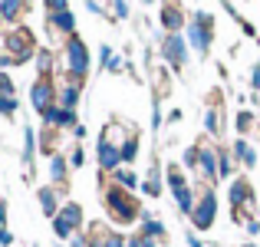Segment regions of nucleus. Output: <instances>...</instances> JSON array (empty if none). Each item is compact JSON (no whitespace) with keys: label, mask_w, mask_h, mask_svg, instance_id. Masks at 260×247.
Listing matches in <instances>:
<instances>
[{"label":"nucleus","mask_w":260,"mask_h":247,"mask_svg":"<svg viewBox=\"0 0 260 247\" xmlns=\"http://www.w3.org/2000/svg\"><path fill=\"white\" fill-rule=\"evenodd\" d=\"M106 211H109L112 221L128 224V221H135V214H139V201H135V195H128L122 184H109L106 188Z\"/></svg>","instance_id":"1"},{"label":"nucleus","mask_w":260,"mask_h":247,"mask_svg":"<svg viewBox=\"0 0 260 247\" xmlns=\"http://www.w3.org/2000/svg\"><path fill=\"white\" fill-rule=\"evenodd\" d=\"M66 70H70V76L76 82H83L86 73H89V50L79 37L66 40Z\"/></svg>","instance_id":"2"},{"label":"nucleus","mask_w":260,"mask_h":247,"mask_svg":"<svg viewBox=\"0 0 260 247\" xmlns=\"http://www.w3.org/2000/svg\"><path fill=\"white\" fill-rule=\"evenodd\" d=\"M211 37H214V17H211V13H194V20L188 23V40L201 56L208 53Z\"/></svg>","instance_id":"3"},{"label":"nucleus","mask_w":260,"mask_h":247,"mask_svg":"<svg viewBox=\"0 0 260 247\" xmlns=\"http://www.w3.org/2000/svg\"><path fill=\"white\" fill-rule=\"evenodd\" d=\"M214 218H217V198H214V191L204 188L201 198L194 201V211H191V224L198 231H211L214 228Z\"/></svg>","instance_id":"4"},{"label":"nucleus","mask_w":260,"mask_h":247,"mask_svg":"<svg viewBox=\"0 0 260 247\" xmlns=\"http://www.w3.org/2000/svg\"><path fill=\"white\" fill-rule=\"evenodd\" d=\"M4 53H10L13 63H26L30 53H33V33L26 30V26H17V30L4 40Z\"/></svg>","instance_id":"5"},{"label":"nucleus","mask_w":260,"mask_h":247,"mask_svg":"<svg viewBox=\"0 0 260 247\" xmlns=\"http://www.w3.org/2000/svg\"><path fill=\"white\" fill-rule=\"evenodd\" d=\"M83 224V204L76 201H66L63 208L56 211V218H53V231H56L59 237H73V231Z\"/></svg>","instance_id":"6"},{"label":"nucleus","mask_w":260,"mask_h":247,"mask_svg":"<svg viewBox=\"0 0 260 247\" xmlns=\"http://www.w3.org/2000/svg\"><path fill=\"white\" fill-rule=\"evenodd\" d=\"M161 56H165L168 63L175 66V70H181L184 59H188V43H184L178 33H168V37L161 40Z\"/></svg>","instance_id":"7"},{"label":"nucleus","mask_w":260,"mask_h":247,"mask_svg":"<svg viewBox=\"0 0 260 247\" xmlns=\"http://www.w3.org/2000/svg\"><path fill=\"white\" fill-rule=\"evenodd\" d=\"M53 99H56V86H53L46 76L33 82V106H37V112L46 115V112L53 109Z\"/></svg>","instance_id":"8"},{"label":"nucleus","mask_w":260,"mask_h":247,"mask_svg":"<svg viewBox=\"0 0 260 247\" xmlns=\"http://www.w3.org/2000/svg\"><path fill=\"white\" fill-rule=\"evenodd\" d=\"M76 20H73V13L70 10H59V13H50V33H53V40L56 37H66V40H73L76 37Z\"/></svg>","instance_id":"9"},{"label":"nucleus","mask_w":260,"mask_h":247,"mask_svg":"<svg viewBox=\"0 0 260 247\" xmlns=\"http://www.w3.org/2000/svg\"><path fill=\"white\" fill-rule=\"evenodd\" d=\"M50 122V129H66V126H76V112L73 109H63V106H53L50 112L43 115Z\"/></svg>","instance_id":"10"},{"label":"nucleus","mask_w":260,"mask_h":247,"mask_svg":"<svg viewBox=\"0 0 260 247\" xmlns=\"http://www.w3.org/2000/svg\"><path fill=\"white\" fill-rule=\"evenodd\" d=\"M119 162H122V148H115V145H109V142L99 139V165H102V171H115Z\"/></svg>","instance_id":"11"},{"label":"nucleus","mask_w":260,"mask_h":247,"mask_svg":"<svg viewBox=\"0 0 260 247\" xmlns=\"http://www.w3.org/2000/svg\"><path fill=\"white\" fill-rule=\"evenodd\" d=\"M161 26H165L168 33H178L184 26V17H181V10H178L175 4H168V7H161Z\"/></svg>","instance_id":"12"},{"label":"nucleus","mask_w":260,"mask_h":247,"mask_svg":"<svg viewBox=\"0 0 260 247\" xmlns=\"http://www.w3.org/2000/svg\"><path fill=\"white\" fill-rule=\"evenodd\" d=\"M234 155H237V162H244L247 168H254V165H257V152H254V148H250L244 139L234 142Z\"/></svg>","instance_id":"13"},{"label":"nucleus","mask_w":260,"mask_h":247,"mask_svg":"<svg viewBox=\"0 0 260 247\" xmlns=\"http://www.w3.org/2000/svg\"><path fill=\"white\" fill-rule=\"evenodd\" d=\"M23 13V0H0V20H17Z\"/></svg>","instance_id":"14"},{"label":"nucleus","mask_w":260,"mask_h":247,"mask_svg":"<svg viewBox=\"0 0 260 247\" xmlns=\"http://www.w3.org/2000/svg\"><path fill=\"white\" fill-rule=\"evenodd\" d=\"M56 201H59L56 188H40V204H43V211H46V214H53V218H56Z\"/></svg>","instance_id":"15"},{"label":"nucleus","mask_w":260,"mask_h":247,"mask_svg":"<svg viewBox=\"0 0 260 247\" xmlns=\"http://www.w3.org/2000/svg\"><path fill=\"white\" fill-rule=\"evenodd\" d=\"M161 234H165L161 221H155V218H145V221H142V237H155V241H158Z\"/></svg>","instance_id":"16"},{"label":"nucleus","mask_w":260,"mask_h":247,"mask_svg":"<svg viewBox=\"0 0 260 247\" xmlns=\"http://www.w3.org/2000/svg\"><path fill=\"white\" fill-rule=\"evenodd\" d=\"M50 175H53V181H63V178H66V159L53 155V162H50Z\"/></svg>","instance_id":"17"},{"label":"nucleus","mask_w":260,"mask_h":247,"mask_svg":"<svg viewBox=\"0 0 260 247\" xmlns=\"http://www.w3.org/2000/svg\"><path fill=\"white\" fill-rule=\"evenodd\" d=\"M204 126H208V132H221V109H208V115H204Z\"/></svg>","instance_id":"18"},{"label":"nucleus","mask_w":260,"mask_h":247,"mask_svg":"<svg viewBox=\"0 0 260 247\" xmlns=\"http://www.w3.org/2000/svg\"><path fill=\"white\" fill-rule=\"evenodd\" d=\"M135 155H139V135H132V139L122 145V162H132Z\"/></svg>","instance_id":"19"},{"label":"nucleus","mask_w":260,"mask_h":247,"mask_svg":"<svg viewBox=\"0 0 260 247\" xmlns=\"http://www.w3.org/2000/svg\"><path fill=\"white\" fill-rule=\"evenodd\" d=\"M102 66H106V70H112V73H119V56H115L112 50H109V46H102Z\"/></svg>","instance_id":"20"},{"label":"nucleus","mask_w":260,"mask_h":247,"mask_svg":"<svg viewBox=\"0 0 260 247\" xmlns=\"http://www.w3.org/2000/svg\"><path fill=\"white\" fill-rule=\"evenodd\" d=\"M250 129H254V115L250 112H237V132H250Z\"/></svg>","instance_id":"21"},{"label":"nucleus","mask_w":260,"mask_h":247,"mask_svg":"<svg viewBox=\"0 0 260 247\" xmlns=\"http://www.w3.org/2000/svg\"><path fill=\"white\" fill-rule=\"evenodd\" d=\"M145 195H152V198H158L161 195V184H158V171H152V178L145 181Z\"/></svg>","instance_id":"22"},{"label":"nucleus","mask_w":260,"mask_h":247,"mask_svg":"<svg viewBox=\"0 0 260 247\" xmlns=\"http://www.w3.org/2000/svg\"><path fill=\"white\" fill-rule=\"evenodd\" d=\"M115 178H119V184H125V188H135V184H139V178H135L132 171H125V168L115 171Z\"/></svg>","instance_id":"23"},{"label":"nucleus","mask_w":260,"mask_h":247,"mask_svg":"<svg viewBox=\"0 0 260 247\" xmlns=\"http://www.w3.org/2000/svg\"><path fill=\"white\" fill-rule=\"evenodd\" d=\"M13 109H17V99H13V96H0V112L13 115Z\"/></svg>","instance_id":"24"},{"label":"nucleus","mask_w":260,"mask_h":247,"mask_svg":"<svg viewBox=\"0 0 260 247\" xmlns=\"http://www.w3.org/2000/svg\"><path fill=\"white\" fill-rule=\"evenodd\" d=\"M0 96H13V82H10V76H4V73H0Z\"/></svg>","instance_id":"25"},{"label":"nucleus","mask_w":260,"mask_h":247,"mask_svg":"<svg viewBox=\"0 0 260 247\" xmlns=\"http://www.w3.org/2000/svg\"><path fill=\"white\" fill-rule=\"evenodd\" d=\"M70 162H73V168H83V165H86V152H83V148H76Z\"/></svg>","instance_id":"26"},{"label":"nucleus","mask_w":260,"mask_h":247,"mask_svg":"<svg viewBox=\"0 0 260 247\" xmlns=\"http://www.w3.org/2000/svg\"><path fill=\"white\" fill-rule=\"evenodd\" d=\"M46 7H50V13H59L66 10V0H46Z\"/></svg>","instance_id":"27"},{"label":"nucleus","mask_w":260,"mask_h":247,"mask_svg":"<svg viewBox=\"0 0 260 247\" xmlns=\"http://www.w3.org/2000/svg\"><path fill=\"white\" fill-rule=\"evenodd\" d=\"M231 171H234V165H231V159H228V155H221V175L228 178Z\"/></svg>","instance_id":"28"},{"label":"nucleus","mask_w":260,"mask_h":247,"mask_svg":"<svg viewBox=\"0 0 260 247\" xmlns=\"http://www.w3.org/2000/svg\"><path fill=\"white\" fill-rule=\"evenodd\" d=\"M142 247H158V241L155 237H142Z\"/></svg>","instance_id":"29"},{"label":"nucleus","mask_w":260,"mask_h":247,"mask_svg":"<svg viewBox=\"0 0 260 247\" xmlns=\"http://www.w3.org/2000/svg\"><path fill=\"white\" fill-rule=\"evenodd\" d=\"M247 231H250V234H257V231H260V221H247Z\"/></svg>","instance_id":"30"},{"label":"nucleus","mask_w":260,"mask_h":247,"mask_svg":"<svg viewBox=\"0 0 260 247\" xmlns=\"http://www.w3.org/2000/svg\"><path fill=\"white\" fill-rule=\"evenodd\" d=\"M188 247H204V244L198 241V237H188Z\"/></svg>","instance_id":"31"},{"label":"nucleus","mask_w":260,"mask_h":247,"mask_svg":"<svg viewBox=\"0 0 260 247\" xmlns=\"http://www.w3.org/2000/svg\"><path fill=\"white\" fill-rule=\"evenodd\" d=\"M125 247H142V237H132V241H128Z\"/></svg>","instance_id":"32"},{"label":"nucleus","mask_w":260,"mask_h":247,"mask_svg":"<svg viewBox=\"0 0 260 247\" xmlns=\"http://www.w3.org/2000/svg\"><path fill=\"white\" fill-rule=\"evenodd\" d=\"M244 247H257V244H244Z\"/></svg>","instance_id":"33"}]
</instances>
